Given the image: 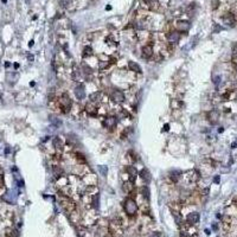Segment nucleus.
Here are the masks:
<instances>
[{
  "label": "nucleus",
  "instance_id": "obj_29",
  "mask_svg": "<svg viewBox=\"0 0 237 237\" xmlns=\"http://www.w3.org/2000/svg\"><path fill=\"white\" fill-rule=\"evenodd\" d=\"M182 106H183V102H182V101H178V100H173V101H172V108L179 109Z\"/></svg>",
  "mask_w": 237,
  "mask_h": 237
},
{
  "label": "nucleus",
  "instance_id": "obj_10",
  "mask_svg": "<svg viewBox=\"0 0 237 237\" xmlns=\"http://www.w3.org/2000/svg\"><path fill=\"white\" fill-rule=\"evenodd\" d=\"M103 127L104 128H108V129H114L117 125V119L115 116H108V117H104L103 122H102Z\"/></svg>",
  "mask_w": 237,
  "mask_h": 237
},
{
  "label": "nucleus",
  "instance_id": "obj_13",
  "mask_svg": "<svg viewBox=\"0 0 237 237\" xmlns=\"http://www.w3.org/2000/svg\"><path fill=\"white\" fill-rule=\"evenodd\" d=\"M166 38L170 43L172 44H177L180 40V32L179 31H171L166 35Z\"/></svg>",
  "mask_w": 237,
  "mask_h": 237
},
{
  "label": "nucleus",
  "instance_id": "obj_4",
  "mask_svg": "<svg viewBox=\"0 0 237 237\" xmlns=\"http://www.w3.org/2000/svg\"><path fill=\"white\" fill-rule=\"evenodd\" d=\"M57 104H58L59 110H61L63 114H68V113L71 110V108H72V100H71V97L69 96V94L63 93V94L59 96V100L57 101Z\"/></svg>",
  "mask_w": 237,
  "mask_h": 237
},
{
  "label": "nucleus",
  "instance_id": "obj_19",
  "mask_svg": "<svg viewBox=\"0 0 237 237\" xmlns=\"http://www.w3.org/2000/svg\"><path fill=\"white\" fill-rule=\"evenodd\" d=\"M140 178L145 182V184H148L149 182H151V179H152V177H151V173H149V171L148 170H146V169H143V170H141L140 171Z\"/></svg>",
  "mask_w": 237,
  "mask_h": 237
},
{
  "label": "nucleus",
  "instance_id": "obj_32",
  "mask_svg": "<svg viewBox=\"0 0 237 237\" xmlns=\"http://www.w3.org/2000/svg\"><path fill=\"white\" fill-rule=\"evenodd\" d=\"M99 169H100V171L102 172V174H103V176H106V174H107V172H108V169H107V167H103V166H100Z\"/></svg>",
  "mask_w": 237,
  "mask_h": 237
},
{
  "label": "nucleus",
  "instance_id": "obj_26",
  "mask_svg": "<svg viewBox=\"0 0 237 237\" xmlns=\"http://www.w3.org/2000/svg\"><path fill=\"white\" fill-rule=\"evenodd\" d=\"M82 55H83L84 58H87V57H91V56L94 55L91 46H84V49H83V53H82Z\"/></svg>",
  "mask_w": 237,
  "mask_h": 237
},
{
  "label": "nucleus",
  "instance_id": "obj_20",
  "mask_svg": "<svg viewBox=\"0 0 237 237\" xmlns=\"http://www.w3.org/2000/svg\"><path fill=\"white\" fill-rule=\"evenodd\" d=\"M223 22H224V24H226V25H229V26H233L235 25V17H233V14H231V13H226L224 17H223Z\"/></svg>",
  "mask_w": 237,
  "mask_h": 237
},
{
  "label": "nucleus",
  "instance_id": "obj_24",
  "mask_svg": "<svg viewBox=\"0 0 237 237\" xmlns=\"http://www.w3.org/2000/svg\"><path fill=\"white\" fill-rule=\"evenodd\" d=\"M146 1L149 5V9L152 11H158V10H159L160 5H159V3H158V1H155V0H146Z\"/></svg>",
  "mask_w": 237,
  "mask_h": 237
},
{
  "label": "nucleus",
  "instance_id": "obj_22",
  "mask_svg": "<svg viewBox=\"0 0 237 237\" xmlns=\"http://www.w3.org/2000/svg\"><path fill=\"white\" fill-rule=\"evenodd\" d=\"M189 180L191 182V183H196V182H198L199 179H200V174H199V172L197 171V170H193V171H190L189 172Z\"/></svg>",
  "mask_w": 237,
  "mask_h": 237
},
{
  "label": "nucleus",
  "instance_id": "obj_35",
  "mask_svg": "<svg viewBox=\"0 0 237 237\" xmlns=\"http://www.w3.org/2000/svg\"><path fill=\"white\" fill-rule=\"evenodd\" d=\"M232 51H233V55H237V43L232 45Z\"/></svg>",
  "mask_w": 237,
  "mask_h": 237
},
{
  "label": "nucleus",
  "instance_id": "obj_11",
  "mask_svg": "<svg viewBox=\"0 0 237 237\" xmlns=\"http://www.w3.org/2000/svg\"><path fill=\"white\" fill-rule=\"evenodd\" d=\"M125 172L128 176V180L134 183V180L138 177V170L135 169V166H126L125 167Z\"/></svg>",
  "mask_w": 237,
  "mask_h": 237
},
{
  "label": "nucleus",
  "instance_id": "obj_18",
  "mask_svg": "<svg viewBox=\"0 0 237 237\" xmlns=\"http://www.w3.org/2000/svg\"><path fill=\"white\" fill-rule=\"evenodd\" d=\"M52 173H53L55 178H57V179H61L64 176V171L59 165H53L52 166Z\"/></svg>",
  "mask_w": 237,
  "mask_h": 237
},
{
  "label": "nucleus",
  "instance_id": "obj_17",
  "mask_svg": "<svg viewBox=\"0 0 237 237\" xmlns=\"http://www.w3.org/2000/svg\"><path fill=\"white\" fill-rule=\"evenodd\" d=\"M90 101L91 102H94V103H100L102 100H103V94L101 93V91H95V93H93L91 95H90Z\"/></svg>",
  "mask_w": 237,
  "mask_h": 237
},
{
  "label": "nucleus",
  "instance_id": "obj_8",
  "mask_svg": "<svg viewBox=\"0 0 237 237\" xmlns=\"http://www.w3.org/2000/svg\"><path fill=\"white\" fill-rule=\"evenodd\" d=\"M141 53H142V57L145 59H149L153 57V53H154V50H153V45L152 44H145L141 49Z\"/></svg>",
  "mask_w": 237,
  "mask_h": 237
},
{
  "label": "nucleus",
  "instance_id": "obj_6",
  "mask_svg": "<svg viewBox=\"0 0 237 237\" xmlns=\"http://www.w3.org/2000/svg\"><path fill=\"white\" fill-rule=\"evenodd\" d=\"M109 97H110V100H113V101L116 102V103H122V102H125V100H126L125 93H123L122 90H120V89H114V90H112Z\"/></svg>",
  "mask_w": 237,
  "mask_h": 237
},
{
  "label": "nucleus",
  "instance_id": "obj_15",
  "mask_svg": "<svg viewBox=\"0 0 237 237\" xmlns=\"http://www.w3.org/2000/svg\"><path fill=\"white\" fill-rule=\"evenodd\" d=\"M199 218L200 217H199L198 212H190L187 215V217H186V222L190 223V224H192V225H196L199 222Z\"/></svg>",
  "mask_w": 237,
  "mask_h": 237
},
{
  "label": "nucleus",
  "instance_id": "obj_23",
  "mask_svg": "<svg viewBox=\"0 0 237 237\" xmlns=\"http://www.w3.org/2000/svg\"><path fill=\"white\" fill-rule=\"evenodd\" d=\"M182 176H183V173H182L180 171H172V172L170 173V178H171V180H172L173 183H178V180L180 179Z\"/></svg>",
  "mask_w": 237,
  "mask_h": 237
},
{
  "label": "nucleus",
  "instance_id": "obj_36",
  "mask_svg": "<svg viewBox=\"0 0 237 237\" xmlns=\"http://www.w3.org/2000/svg\"><path fill=\"white\" fill-rule=\"evenodd\" d=\"M215 182L218 183V182H219V177H216V178H215Z\"/></svg>",
  "mask_w": 237,
  "mask_h": 237
},
{
  "label": "nucleus",
  "instance_id": "obj_1",
  "mask_svg": "<svg viewBox=\"0 0 237 237\" xmlns=\"http://www.w3.org/2000/svg\"><path fill=\"white\" fill-rule=\"evenodd\" d=\"M125 230L123 219L121 217H116L108 224V233L112 237H121Z\"/></svg>",
  "mask_w": 237,
  "mask_h": 237
},
{
  "label": "nucleus",
  "instance_id": "obj_30",
  "mask_svg": "<svg viewBox=\"0 0 237 237\" xmlns=\"http://www.w3.org/2000/svg\"><path fill=\"white\" fill-rule=\"evenodd\" d=\"M6 237H18V232H17L16 230L9 229L7 232H6Z\"/></svg>",
  "mask_w": 237,
  "mask_h": 237
},
{
  "label": "nucleus",
  "instance_id": "obj_33",
  "mask_svg": "<svg viewBox=\"0 0 237 237\" xmlns=\"http://www.w3.org/2000/svg\"><path fill=\"white\" fill-rule=\"evenodd\" d=\"M151 237H161V235H160V232H152Z\"/></svg>",
  "mask_w": 237,
  "mask_h": 237
},
{
  "label": "nucleus",
  "instance_id": "obj_5",
  "mask_svg": "<svg viewBox=\"0 0 237 237\" xmlns=\"http://www.w3.org/2000/svg\"><path fill=\"white\" fill-rule=\"evenodd\" d=\"M198 236V230L196 229L194 225L184 222L180 225V237H197Z\"/></svg>",
  "mask_w": 237,
  "mask_h": 237
},
{
  "label": "nucleus",
  "instance_id": "obj_27",
  "mask_svg": "<svg viewBox=\"0 0 237 237\" xmlns=\"http://www.w3.org/2000/svg\"><path fill=\"white\" fill-rule=\"evenodd\" d=\"M75 159L77 160V163H80V164H86L87 163V159L84 158V155L81 154V153H76L75 154Z\"/></svg>",
  "mask_w": 237,
  "mask_h": 237
},
{
  "label": "nucleus",
  "instance_id": "obj_9",
  "mask_svg": "<svg viewBox=\"0 0 237 237\" xmlns=\"http://www.w3.org/2000/svg\"><path fill=\"white\" fill-rule=\"evenodd\" d=\"M84 109H86L87 114L90 115V116H96L97 113H99V107H97V104L94 103V102H91V101H89V102L86 104Z\"/></svg>",
  "mask_w": 237,
  "mask_h": 237
},
{
  "label": "nucleus",
  "instance_id": "obj_2",
  "mask_svg": "<svg viewBox=\"0 0 237 237\" xmlns=\"http://www.w3.org/2000/svg\"><path fill=\"white\" fill-rule=\"evenodd\" d=\"M58 202L62 206V209L68 213V215H71L73 211H76V204L75 202L66 194H64L63 192H58Z\"/></svg>",
  "mask_w": 237,
  "mask_h": 237
},
{
  "label": "nucleus",
  "instance_id": "obj_21",
  "mask_svg": "<svg viewBox=\"0 0 237 237\" xmlns=\"http://www.w3.org/2000/svg\"><path fill=\"white\" fill-rule=\"evenodd\" d=\"M128 68H129L130 71L136 72V73H141V71H142L141 68H140V65H139L138 63L133 62V61H129V62H128Z\"/></svg>",
  "mask_w": 237,
  "mask_h": 237
},
{
  "label": "nucleus",
  "instance_id": "obj_31",
  "mask_svg": "<svg viewBox=\"0 0 237 237\" xmlns=\"http://www.w3.org/2000/svg\"><path fill=\"white\" fill-rule=\"evenodd\" d=\"M3 186H4V171L1 167H0V189Z\"/></svg>",
  "mask_w": 237,
  "mask_h": 237
},
{
  "label": "nucleus",
  "instance_id": "obj_7",
  "mask_svg": "<svg viewBox=\"0 0 237 237\" xmlns=\"http://www.w3.org/2000/svg\"><path fill=\"white\" fill-rule=\"evenodd\" d=\"M73 93H75V96L78 101H82L86 99V88H84V84L82 83H78L75 89H73Z\"/></svg>",
  "mask_w": 237,
  "mask_h": 237
},
{
  "label": "nucleus",
  "instance_id": "obj_28",
  "mask_svg": "<svg viewBox=\"0 0 237 237\" xmlns=\"http://www.w3.org/2000/svg\"><path fill=\"white\" fill-rule=\"evenodd\" d=\"M109 65H112L108 61H100L99 62V69L100 70H103V69H107Z\"/></svg>",
  "mask_w": 237,
  "mask_h": 237
},
{
  "label": "nucleus",
  "instance_id": "obj_37",
  "mask_svg": "<svg viewBox=\"0 0 237 237\" xmlns=\"http://www.w3.org/2000/svg\"><path fill=\"white\" fill-rule=\"evenodd\" d=\"M165 130H169V125H165Z\"/></svg>",
  "mask_w": 237,
  "mask_h": 237
},
{
  "label": "nucleus",
  "instance_id": "obj_34",
  "mask_svg": "<svg viewBox=\"0 0 237 237\" xmlns=\"http://www.w3.org/2000/svg\"><path fill=\"white\" fill-rule=\"evenodd\" d=\"M219 80H220V76L215 77V78H213V83H215V84H218V83H219Z\"/></svg>",
  "mask_w": 237,
  "mask_h": 237
},
{
  "label": "nucleus",
  "instance_id": "obj_12",
  "mask_svg": "<svg viewBox=\"0 0 237 237\" xmlns=\"http://www.w3.org/2000/svg\"><path fill=\"white\" fill-rule=\"evenodd\" d=\"M206 117H207V121L211 125H216L218 122V120H219V112L216 110V109H212L206 114Z\"/></svg>",
  "mask_w": 237,
  "mask_h": 237
},
{
  "label": "nucleus",
  "instance_id": "obj_3",
  "mask_svg": "<svg viewBox=\"0 0 237 237\" xmlns=\"http://www.w3.org/2000/svg\"><path fill=\"white\" fill-rule=\"evenodd\" d=\"M123 210L126 212V215L129 217V218H133L136 216L138 213V210H139V206H138V203L134 198L132 197H127L126 200L123 202Z\"/></svg>",
  "mask_w": 237,
  "mask_h": 237
},
{
  "label": "nucleus",
  "instance_id": "obj_14",
  "mask_svg": "<svg viewBox=\"0 0 237 237\" xmlns=\"http://www.w3.org/2000/svg\"><path fill=\"white\" fill-rule=\"evenodd\" d=\"M177 31H179V32H187L189 30H190V23L189 22H186V20H179V22H177Z\"/></svg>",
  "mask_w": 237,
  "mask_h": 237
},
{
  "label": "nucleus",
  "instance_id": "obj_25",
  "mask_svg": "<svg viewBox=\"0 0 237 237\" xmlns=\"http://www.w3.org/2000/svg\"><path fill=\"white\" fill-rule=\"evenodd\" d=\"M140 194L143 197V199L148 200V199H149V190H148V187L143 185V186L140 189Z\"/></svg>",
  "mask_w": 237,
  "mask_h": 237
},
{
  "label": "nucleus",
  "instance_id": "obj_16",
  "mask_svg": "<svg viewBox=\"0 0 237 237\" xmlns=\"http://www.w3.org/2000/svg\"><path fill=\"white\" fill-rule=\"evenodd\" d=\"M52 145H53V147H55L58 152H62V151L64 149V142H63V140H62L59 136H55V138L52 139Z\"/></svg>",
  "mask_w": 237,
  "mask_h": 237
}]
</instances>
